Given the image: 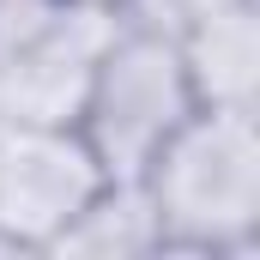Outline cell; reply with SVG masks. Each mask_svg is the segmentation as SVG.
Segmentation results:
<instances>
[{"label":"cell","mask_w":260,"mask_h":260,"mask_svg":"<svg viewBox=\"0 0 260 260\" xmlns=\"http://www.w3.org/2000/svg\"><path fill=\"white\" fill-rule=\"evenodd\" d=\"M176 43H182L200 109H254V79H260L254 0H212L200 18L176 30Z\"/></svg>","instance_id":"obj_5"},{"label":"cell","mask_w":260,"mask_h":260,"mask_svg":"<svg viewBox=\"0 0 260 260\" xmlns=\"http://www.w3.org/2000/svg\"><path fill=\"white\" fill-rule=\"evenodd\" d=\"M115 12L67 0L37 30L0 49V121H73Z\"/></svg>","instance_id":"obj_4"},{"label":"cell","mask_w":260,"mask_h":260,"mask_svg":"<svg viewBox=\"0 0 260 260\" xmlns=\"http://www.w3.org/2000/svg\"><path fill=\"white\" fill-rule=\"evenodd\" d=\"M85 6H103V12H121V0H85Z\"/></svg>","instance_id":"obj_7"},{"label":"cell","mask_w":260,"mask_h":260,"mask_svg":"<svg viewBox=\"0 0 260 260\" xmlns=\"http://www.w3.org/2000/svg\"><path fill=\"white\" fill-rule=\"evenodd\" d=\"M103 182L73 121H0V248H55Z\"/></svg>","instance_id":"obj_3"},{"label":"cell","mask_w":260,"mask_h":260,"mask_svg":"<svg viewBox=\"0 0 260 260\" xmlns=\"http://www.w3.org/2000/svg\"><path fill=\"white\" fill-rule=\"evenodd\" d=\"M139 188L157 212V254L248 248L260 218L254 109H194L145 164Z\"/></svg>","instance_id":"obj_1"},{"label":"cell","mask_w":260,"mask_h":260,"mask_svg":"<svg viewBox=\"0 0 260 260\" xmlns=\"http://www.w3.org/2000/svg\"><path fill=\"white\" fill-rule=\"evenodd\" d=\"M200 109L182 43L170 30L127 24L115 18L103 55L91 67V85L79 97L73 127L91 145V157L103 164L109 182H139L145 164L164 151V139Z\"/></svg>","instance_id":"obj_2"},{"label":"cell","mask_w":260,"mask_h":260,"mask_svg":"<svg viewBox=\"0 0 260 260\" xmlns=\"http://www.w3.org/2000/svg\"><path fill=\"white\" fill-rule=\"evenodd\" d=\"M49 254H157V212L139 182H103Z\"/></svg>","instance_id":"obj_6"}]
</instances>
